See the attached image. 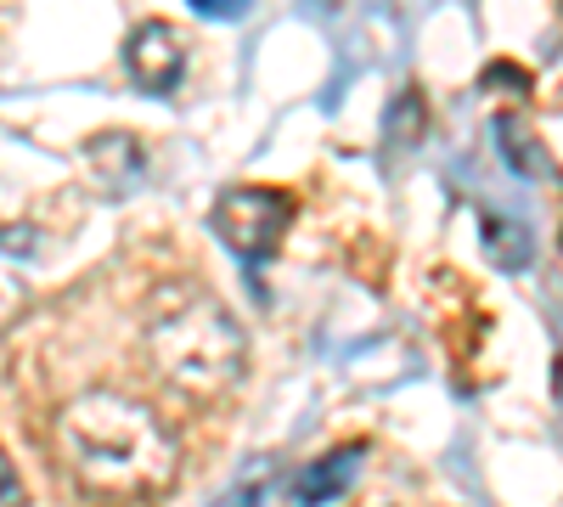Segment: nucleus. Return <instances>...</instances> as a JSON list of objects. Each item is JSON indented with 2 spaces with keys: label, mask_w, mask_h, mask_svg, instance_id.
Segmentation results:
<instances>
[{
  "label": "nucleus",
  "mask_w": 563,
  "mask_h": 507,
  "mask_svg": "<svg viewBox=\"0 0 563 507\" xmlns=\"http://www.w3.org/2000/svg\"><path fill=\"white\" fill-rule=\"evenodd\" d=\"M57 456L90 496L108 502H147L180 474V445L169 423L119 389H85L63 406Z\"/></svg>",
  "instance_id": "nucleus-1"
},
{
  "label": "nucleus",
  "mask_w": 563,
  "mask_h": 507,
  "mask_svg": "<svg viewBox=\"0 0 563 507\" xmlns=\"http://www.w3.org/2000/svg\"><path fill=\"white\" fill-rule=\"evenodd\" d=\"M147 361L180 395H220L243 378V328L203 294H175L147 328Z\"/></svg>",
  "instance_id": "nucleus-2"
},
{
  "label": "nucleus",
  "mask_w": 563,
  "mask_h": 507,
  "mask_svg": "<svg viewBox=\"0 0 563 507\" xmlns=\"http://www.w3.org/2000/svg\"><path fill=\"white\" fill-rule=\"evenodd\" d=\"M209 225H214V238L260 265L282 249V238H288V225H294V198L288 192H276V187H225L209 209Z\"/></svg>",
  "instance_id": "nucleus-3"
},
{
  "label": "nucleus",
  "mask_w": 563,
  "mask_h": 507,
  "mask_svg": "<svg viewBox=\"0 0 563 507\" xmlns=\"http://www.w3.org/2000/svg\"><path fill=\"white\" fill-rule=\"evenodd\" d=\"M124 63H130V79L153 97H169L186 74V45L169 23H141L124 45Z\"/></svg>",
  "instance_id": "nucleus-4"
},
{
  "label": "nucleus",
  "mask_w": 563,
  "mask_h": 507,
  "mask_svg": "<svg viewBox=\"0 0 563 507\" xmlns=\"http://www.w3.org/2000/svg\"><path fill=\"white\" fill-rule=\"evenodd\" d=\"M361 474V445H344V451H327L316 456V463H305L294 474V502L299 507H327V502H339Z\"/></svg>",
  "instance_id": "nucleus-5"
},
{
  "label": "nucleus",
  "mask_w": 563,
  "mask_h": 507,
  "mask_svg": "<svg viewBox=\"0 0 563 507\" xmlns=\"http://www.w3.org/2000/svg\"><path fill=\"white\" fill-rule=\"evenodd\" d=\"M479 243H485V254H490L501 271H519V265H530V260H536V243H530L525 225L496 220V214H485V232H479Z\"/></svg>",
  "instance_id": "nucleus-6"
},
{
  "label": "nucleus",
  "mask_w": 563,
  "mask_h": 507,
  "mask_svg": "<svg viewBox=\"0 0 563 507\" xmlns=\"http://www.w3.org/2000/svg\"><path fill=\"white\" fill-rule=\"evenodd\" d=\"M496 142H501V158L512 164V169H519V175H541V153H536V142H530V130L519 124V119H512V113H501L496 124Z\"/></svg>",
  "instance_id": "nucleus-7"
},
{
  "label": "nucleus",
  "mask_w": 563,
  "mask_h": 507,
  "mask_svg": "<svg viewBox=\"0 0 563 507\" xmlns=\"http://www.w3.org/2000/svg\"><path fill=\"white\" fill-rule=\"evenodd\" d=\"M389 135H395V147H411L417 135H422V113H417V97L406 90V97L395 102V113H389Z\"/></svg>",
  "instance_id": "nucleus-8"
},
{
  "label": "nucleus",
  "mask_w": 563,
  "mask_h": 507,
  "mask_svg": "<svg viewBox=\"0 0 563 507\" xmlns=\"http://www.w3.org/2000/svg\"><path fill=\"white\" fill-rule=\"evenodd\" d=\"M214 507H260V480H243L238 491H225Z\"/></svg>",
  "instance_id": "nucleus-9"
},
{
  "label": "nucleus",
  "mask_w": 563,
  "mask_h": 507,
  "mask_svg": "<svg viewBox=\"0 0 563 507\" xmlns=\"http://www.w3.org/2000/svg\"><path fill=\"white\" fill-rule=\"evenodd\" d=\"M198 12H209V18H238V0H198Z\"/></svg>",
  "instance_id": "nucleus-10"
},
{
  "label": "nucleus",
  "mask_w": 563,
  "mask_h": 507,
  "mask_svg": "<svg viewBox=\"0 0 563 507\" xmlns=\"http://www.w3.org/2000/svg\"><path fill=\"white\" fill-rule=\"evenodd\" d=\"M0 474H7V507H23V491H18V469L7 463V469H0Z\"/></svg>",
  "instance_id": "nucleus-11"
}]
</instances>
